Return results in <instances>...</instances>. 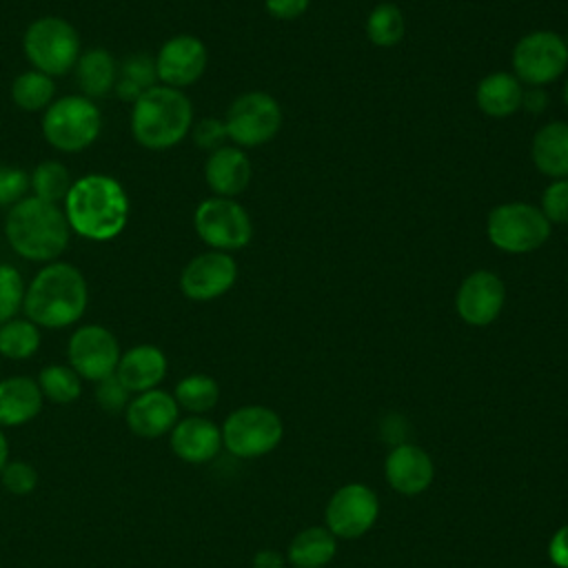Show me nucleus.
I'll return each mask as SVG.
<instances>
[{
	"instance_id": "nucleus-4",
	"label": "nucleus",
	"mask_w": 568,
	"mask_h": 568,
	"mask_svg": "<svg viewBox=\"0 0 568 568\" xmlns=\"http://www.w3.org/2000/svg\"><path fill=\"white\" fill-rule=\"evenodd\" d=\"M193 104L182 89L155 84L131 106V135L149 151H166L180 144L193 126Z\"/></svg>"
},
{
	"instance_id": "nucleus-10",
	"label": "nucleus",
	"mask_w": 568,
	"mask_h": 568,
	"mask_svg": "<svg viewBox=\"0 0 568 568\" xmlns=\"http://www.w3.org/2000/svg\"><path fill=\"white\" fill-rule=\"evenodd\" d=\"M224 126L229 140L240 149L266 144L280 133L282 106L266 91H246L229 104Z\"/></svg>"
},
{
	"instance_id": "nucleus-44",
	"label": "nucleus",
	"mask_w": 568,
	"mask_h": 568,
	"mask_svg": "<svg viewBox=\"0 0 568 568\" xmlns=\"http://www.w3.org/2000/svg\"><path fill=\"white\" fill-rule=\"evenodd\" d=\"M11 448H9V437L4 433V428H0V470L7 466V462L11 459Z\"/></svg>"
},
{
	"instance_id": "nucleus-16",
	"label": "nucleus",
	"mask_w": 568,
	"mask_h": 568,
	"mask_svg": "<svg viewBox=\"0 0 568 568\" xmlns=\"http://www.w3.org/2000/svg\"><path fill=\"white\" fill-rule=\"evenodd\" d=\"M506 304L504 280L486 268L473 271L464 277L455 295L457 315L470 326L493 324Z\"/></svg>"
},
{
	"instance_id": "nucleus-30",
	"label": "nucleus",
	"mask_w": 568,
	"mask_h": 568,
	"mask_svg": "<svg viewBox=\"0 0 568 568\" xmlns=\"http://www.w3.org/2000/svg\"><path fill=\"white\" fill-rule=\"evenodd\" d=\"M11 100L22 111H42L55 100V82L51 75L36 69L22 71L11 82Z\"/></svg>"
},
{
	"instance_id": "nucleus-40",
	"label": "nucleus",
	"mask_w": 568,
	"mask_h": 568,
	"mask_svg": "<svg viewBox=\"0 0 568 568\" xmlns=\"http://www.w3.org/2000/svg\"><path fill=\"white\" fill-rule=\"evenodd\" d=\"M311 0H264L268 16L277 20H295L306 13Z\"/></svg>"
},
{
	"instance_id": "nucleus-37",
	"label": "nucleus",
	"mask_w": 568,
	"mask_h": 568,
	"mask_svg": "<svg viewBox=\"0 0 568 568\" xmlns=\"http://www.w3.org/2000/svg\"><path fill=\"white\" fill-rule=\"evenodd\" d=\"M29 191V173L13 164H0V206H13Z\"/></svg>"
},
{
	"instance_id": "nucleus-39",
	"label": "nucleus",
	"mask_w": 568,
	"mask_h": 568,
	"mask_svg": "<svg viewBox=\"0 0 568 568\" xmlns=\"http://www.w3.org/2000/svg\"><path fill=\"white\" fill-rule=\"evenodd\" d=\"M189 135L202 151H209V153L224 146V142L229 140L224 120H220V118H202V120L193 122Z\"/></svg>"
},
{
	"instance_id": "nucleus-24",
	"label": "nucleus",
	"mask_w": 568,
	"mask_h": 568,
	"mask_svg": "<svg viewBox=\"0 0 568 568\" xmlns=\"http://www.w3.org/2000/svg\"><path fill=\"white\" fill-rule=\"evenodd\" d=\"M477 106L484 115L501 120L510 118L521 109L524 84L508 71H495L479 80L475 91Z\"/></svg>"
},
{
	"instance_id": "nucleus-7",
	"label": "nucleus",
	"mask_w": 568,
	"mask_h": 568,
	"mask_svg": "<svg viewBox=\"0 0 568 568\" xmlns=\"http://www.w3.org/2000/svg\"><path fill=\"white\" fill-rule=\"evenodd\" d=\"M552 224L541 209L530 202H504L490 209L486 217L488 242L510 255L532 253L550 237Z\"/></svg>"
},
{
	"instance_id": "nucleus-1",
	"label": "nucleus",
	"mask_w": 568,
	"mask_h": 568,
	"mask_svg": "<svg viewBox=\"0 0 568 568\" xmlns=\"http://www.w3.org/2000/svg\"><path fill=\"white\" fill-rule=\"evenodd\" d=\"M62 211L71 233L91 240H115L129 222V195L120 180L106 173H87L73 180Z\"/></svg>"
},
{
	"instance_id": "nucleus-8",
	"label": "nucleus",
	"mask_w": 568,
	"mask_h": 568,
	"mask_svg": "<svg viewBox=\"0 0 568 568\" xmlns=\"http://www.w3.org/2000/svg\"><path fill=\"white\" fill-rule=\"evenodd\" d=\"M220 430L222 448L240 459H253L271 453L284 435L280 415L273 408L260 404H248L231 410Z\"/></svg>"
},
{
	"instance_id": "nucleus-12",
	"label": "nucleus",
	"mask_w": 568,
	"mask_h": 568,
	"mask_svg": "<svg viewBox=\"0 0 568 568\" xmlns=\"http://www.w3.org/2000/svg\"><path fill=\"white\" fill-rule=\"evenodd\" d=\"M122 348L115 333L102 324L78 326L67 342V364L84 382H102L115 375Z\"/></svg>"
},
{
	"instance_id": "nucleus-17",
	"label": "nucleus",
	"mask_w": 568,
	"mask_h": 568,
	"mask_svg": "<svg viewBox=\"0 0 568 568\" xmlns=\"http://www.w3.org/2000/svg\"><path fill=\"white\" fill-rule=\"evenodd\" d=\"M122 415L133 435L142 439H158L173 430L180 419V406L173 393L164 388H151L131 395V402Z\"/></svg>"
},
{
	"instance_id": "nucleus-3",
	"label": "nucleus",
	"mask_w": 568,
	"mask_h": 568,
	"mask_svg": "<svg viewBox=\"0 0 568 568\" xmlns=\"http://www.w3.org/2000/svg\"><path fill=\"white\" fill-rule=\"evenodd\" d=\"M4 237L22 260L49 264L67 251L71 229L62 206L27 195L7 211Z\"/></svg>"
},
{
	"instance_id": "nucleus-5",
	"label": "nucleus",
	"mask_w": 568,
	"mask_h": 568,
	"mask_svg": "<svg viewBox=\"0 0 568 568\" xmlns=\"http://www.w3.org/2000/svg\"><path fill=\"white\" fill-rule=\"evenodd\" d=\"M42 135L49 146L62 153L89 149L102 131V111L95 100L80 95L55 98L42 115Z\"/></svg>"
},
{
	"instance_id": "nucleus-23",
	"label": "nucleus",
	"mask_w": 568,
	"mask_h": 568,
	"mask_svg": "<svg viewBox=\"0 0 568 568\" xmlns=\"http://www.w3.org/2000/svg\"><path fill=\"white\" fill-rule=\"evenodd\" d=\"M530 158L541 175L568 178V122L552 120L539 126L530 142Z\"/></svg>"
},
{
	"instance_id": "nucleus-21",
	"label": "nucleus",
	"mask_w": 568,
	"mask_h": 568,
	"mask_svg": "<svg viewBox=\"0 0 568 568\" xmlns=\"http://www.w3.org/2000/svg\"><path fill=\"white\" fill-rule=\"evenodd\" d=\"M253 169L248 155L240 146L224 144L206 155L204 180L217 197H235L246 191Z\"/></svg>"
},
{
	"instance_id": "nucleus-33",
	"label": "nucleus",
	"mask_w": 568,
	"mask_h": 568,
	"mask_svg": "<svg viewBox=\"0 0 568 568\" xmlns=\"http://www.w3.org/2000/svg\"><path fill=\"white\" fill-rule=\"evenodd\" d=\"M71 184H73V180H71L69 169L58 160L40 162L33 169V173L29 175V189L33 191V195L44 202H51V204L64 202Z\"/></svg>"
},
{
	"instance_id": "nucleus-13",
	"label": "nucleus",
	"mask_w": 568,
	"mask_h": 568,
	"mask_svg": "<svg viewBox=\"0 0 568 568\" xmlns=\"http://www.w3.org/2000/svg\"><path fill=\"white\" fill-rule=\"evenodd\" d=\"M379 515V499L364 484L339 486L326 504V528L339 539H357L368 532Z\"/></svg>"
},
{
	"instance_id": "nucleus-41",
	"label": "nucleus",
	"mask_w": 568,
	"mask_h": 568,
	"mask_svg": "<svg viewBox=\"0 0 568 568\" xmlns=\"http://www.w3.org/2000/svg\"><path fill=\"white\" fill-rule=\"evenodd\" d=\"M548 557L557 568H568V524H564L548 541Z\"/></svg>"
},
{
	"instance_id": "nucleus-34",
	"label": "nucleus",
	"mask_w": 568,
	"mask_h": 568,
	"mask_svg": "<svg viewBox=\"0 0 568 568\" xmlns=\"http://www.w3.org/2000/svg\"><path fill=\"white\" fill-rule=\"evenodd\" d=\"M27 284L13 264H0V324L18 317L24 304Z\"/></svg>"
},
{
	"instance_id": "nucleus-9",
	"label": "nucleus",
	"mask_w": 568,
	"mask_h": 568,
	"mask_svg": "<svg viewBox=\"0 0 568 568\" xmlns=\"http://www.w3.org/2000/svg\"><path fill=\"white\" fill-rule=\"evenodd\" d=\"M193 229L197 237L213 251H240L253 237L248 211L235 197H206L195 206Z\"/></svg>"
},
{
	"instance_id": "nucleus-45",
	"label": "nucleus",
	"mask_w": 568,
	"mask_h": 568,
	"mask_svg": "<svg viewBox=\"0 0 568 568\" xmlns=\"http://www.w3.org/2000/svg\"><path fill=\"white\" fill-rule=\"evenodd\" d=\"M564 104H566V109H568V78H566V82H564Z\"/></svg>"
},
{
	"instance_id": "nucleus-28",
	"label": "nucleus",
	"mask_w": 568,
	"mask_h": 568,
	"mask_svg": "<svg viewBox=\"0 0 568 568\" xmlns=\"http://www.w3.org/2000/svg\"><path fill=\"white\" fill-rule=\"evenodd\" d=\"M173 397L180 410H186L189 415H206L220 402V386L211 375L191 373L175 384Z\"/></svg>"
},
{
	"instance_id": "nucleus-6",
	"label": "nucleus",
	"mask_w": 568,
	"mask_h": 568,
	"mask_svg": "<svg viewBox=\"0 0 568 568\" xmlns=\"http://www.w3.org/2000/svg\"><path fill=\"white\" fill-rule=\"evenodd\" d=\"M22 51L31 69L51 78L73 71L80 58V36L75 27L60 16L36 18L22 36Z\"/></svg>"
},
{
	"instance_id": "nucleus-32",
	"label": "nucleus",
	"mask_w": 568,
	"mask_h": 568,
	"mask_svg": "<svg viewBox=\"0 0 568 568\" xmlns=\"http://www.w3.org/2000/svg\"><path fill=\"white\" fill-rule=\"evenodd\" d=\"M366 38L371 40V44L382 47V49H390L395 44L402 42L404 31H406V20L402 9L395 2H379L371 9V13L366 16V24H364Z\"/></svg>"
},
{
	"instance_id": "nucleus-11",
	"label": "nucleus",
	"mask_w": 568,
	"mask_h": 568,
	"mask_svg": "<svg viewBox=\"0 0 568 568\" xmlns=\"http://www.w3.org/2000/svg\"><path fill=\"white\" fill-rule=\"evenodd\" d=\"M568 67V49L559 33L541 29L517 40L513 73L524 87H546L559 80Z\"/></svg>"
},
{
	"instance_id": "nucleus-43",
	"label": "nucleus",
	"mask_w": 568,
	"mask_h": 568,
	"mask_svg": "<svg viewBox=\"0 0 568 568\" xmlns=\"http://www.w3.org/2000/svg\"><path fill=\"white\" fill-rule=\"evenodd\" d=\"M253 568H284V557L275 550H260L253 557Z\"/></svg>"
},
{
	"instance_id": "nucleus-38",
	"label": "nucleus",
	"mask_w": 568,
	"mask_h": 568,
	"mask_svg": "<svg viewBox=\"0 0 568 568\" xmlns=\"http://www.w3.org/2000/svg\"><path fill=\"white\" fill-rule=\"evenodd\" d=\"M93 395H95V404H98L104 413H109V415H120V413H124L126 404L131 402V393L124 388V384H122L115 375H111V377L98 382Z\"/></svg>"
},
{
	"instance_id": "nucleus-31",
	"label": "nucleus",
	"mask_w": 568,
	"mask_h": 568,
	"mask_svg": "<svg viewBox=\"0 0 568 568\" xmlns=\"http://www.w3.org/2000/svg\"><path fill=\"white\" fill-rule=\"evenodd\" d=\"M36 382L44 402L67 406L80 399L84 379L69 364H47L40 368Z\"/></svg>"
},
{
	"instance_id": "nucleus-15",
	"label": "nucleus",
	"mask_w": 568,
	"mask_h": 568,
	"mask_svg": "<svg viewBox=\"0 0 568 568\" xmlns=\"http://www.w3.org/2000/svg\"><path fill=\"white\" fill-rule=\"evenodd\" d=\"M206 64H209L206 44L197 36L178 33L164 40L155 55L158 82L173 89H186L204 75Z\"/></svg>"
},
{
	"instance_id": "nucleus-22",
	"label": "nucleus",
	"mask_w": 568,
	"mask_h": 568,
	"mask_svg": "<svg viewBox=\"0 0 568 568\" xmlns=\"http://www.w3.org/2000/svg\"><path fill=\"white\" fill-rule=\"evenodd\" d=\"M44 406L36 377L9 375L0 379V428H18L33 422Z\"/></svg>"
},
{
	"instance_id": "nucleus-35",
	"label": "nucleus",
	"mask_w": 568,
	"mask_h": 568,
	"mask_svg": "<svg viewBox=\"0 0 568 568\" xmlns=\"http://www.w3.org/2000/svg\"><path fill=\"white\" fill-rule=\"evenodd\" d=\"M38 470L27 459H9L7 466L0 470L2 488L13 497H27L38 488Z\"/></svg>"
},
{
	"instance_id": "nucleus-14",
	"label": "nucleus",
	"mask_w": 568,
	"mask_h": 568,
	"mask_svg": "<svg viewBox=\"0 0 568 568\" xmlns=\"http://www.w3.org/2000/svg\"><path fill=\"white\" fill-rule=\"evenodd\" d=\"M237 262L224 251H204L186 262L180 273V291L193 302H211L233 288Z\"/></svg>"
},
{
	"instance_id": "nucleus-29",
	"label": "nucleus",
	"mask_w": 568,
	"mask_h": 568,
	"mask_svg": "<svg viewBox=\"0 0 568 568\" xmlns=\"http://www.w3.org/2000/svg\"><path fill=\"white\" fill-rule=\"evenodd\" d=\"M42 328L27 317H13L0 324V355L13 362L31 359L42 344Z\"/></svg>"
},
{
	"instance_id": "nucleus-18",
	"label": "nucleus",
	"mask_w": 568,
	"mask_h": 568,
	"mask_svg": "<svg viewBox=\"0 0 568 568\" xmlns=\"http://www.w3.org/2000/svg\"><path fill=\"white\" fill-rule=\"evenodd\" d=\"M169 448L186 464H206L222 450V430L204 415H186L169 433Z\"/></svg>"
},
{
	"instance_id": "nucleus-46",
	"label": "nucleus",
	"mask_w": 568,
	"mask_h": 568,
	"mask_svg": "<svg viewBox=\"0 0 568 568\" xmlns=\"http://www.w3.org/2000/svg\"><path fill=\"white\" fill-rule=\"evenodd\" d=\"M564 42H566V49H568V33H566V38H564Z\"/></svg>"
},
{
	"instance_id": "nucleus-25",
	"label": "nucleus",
	"mask_w": 568,
	"mask_h": 568,
	"mask_svg": "<svg viewBox=\"0 0 568 568\" xmlns=\"http://www.w3.org/2000/svg\"><path fill=\"white\" fill-rule=\"evenodd\" d=\"M75 80L84 98L98 100L113 91L118 82V60L111 51L102 47H93L84 53H80L75 67Z\"/></svg>"
},
{
	"instance_id": "nucleus-42",
	"label": "nucleus",
	"mask_w": 568,
	"mask_h": 568,
	"mask_svg": "<svg viewBox=\"0 0 568 568\" xmlns=\"http://www.w3.org/2000/svg\"><path fill=\"white\" fill-rule=\"evenodd\" d=\"M548 104V95L544 91V87H524V100H521V106L537 113V111H544Z\"/></svg>"
},
{
	"instance_id": "nucleus-20",
	"label": "nucleus",
	"mask_w": 568,
	"mask_h": 568,
	"mask_svg": "<svg viewBox=\"0 0 568 568\" xmlns=\"http://www.w3.org/2000/svg\"><path fill=\"white\" fill-rule=\"evenodd\" d=\"M169 373V359L155 344H135L122 351L115 377L124 384L131 395L160 388Z\"/></svg>"
},
{
	"instance_id": "nucleus-26",
	"label": "nucleus",
	"mask_w": 568,
	"mask_h": 568,
	"mask_svg": "<svg viewBox=\"0 0 568 568\" xmlns=\"http://www.w3.org/2000/svg\"><path fill=\"white\" fill-rule=\"evenodd\" d=\"M337 550V537L326 526H311L300 530L286 550L293 568H324Z\"/></svg>"
},
{
	"instance_id": "nucleus-19",
	"label": "nucleus",
	"mask_w": 568,
	"mask_h": 568,
	"mask_svg": "<svg viewBox=\"0 0 568 568\" xmlns=\"http://www.w3.org/2000/svg\"><path fill=\"white\" fill-rule=\"evenodd\" d=\"M384 475L393 490L402 495H419L435 479L430 455L417 444H395L384 462Z\"/></svg>"
},
{
	"instance_id": "nucleus-36",
	"label": "nucleus",
	"mask_w": 568,
	"mask_h": 568,
	"mask_svg": "<svg viewBox=\"0 0 568 568\" xmlns=\"http://www.w3.org/2000/svg\"><path fill=\"white\" fill-rule=\"evenodd\" d=\"M539 209L550 224H568V178L550 180L541 193Z\"/></svg>"
},
{
	"instance_id": "nucleus-27",
	"label": "nucleus",
	"mask_w": 568,
	"mask_h": 568,
	"mask_svg": "<svg viewBox=\"0 0 568 568\" xmlns=\"http://www.w3.org/2000/svg\"><path fill=\"white\" fill-rule=\"evenodd\" d=\"M155 84H160L155 58H151L149 53H131L118 67V82H115L113 91L122 102L133 104L146 89H151Z\"/></svg>"
},
{
	"instance_id": "nucleus-2",
	"label": "nucleus",
	"mask_w": 568,
	"mask_h": 568,
	"mask_svg": "<svg viewBox=\"0 0 568 568\" xmlns=\"http://www.w3.org/2000/svg\"><path fill=\"white\" fill-rule=\"evenodd\" d=\"M89 306L84 273L71 262H49L27 284L24 317L40 328H69L78 324Z\"/></svg>"
}]
</instances>
